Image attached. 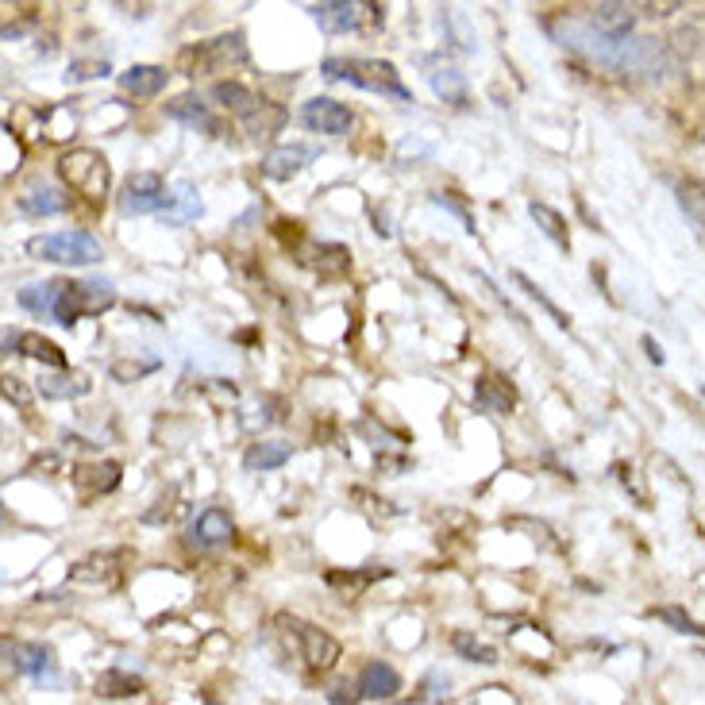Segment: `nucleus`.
Wrapping results in <instances>:
<instances>
[{
    "label": "nucleus",
    "instance_id": "7c9ffc66",
    "mask_svg": "<svg viewBox=\"0 0 705 705\" xmlns=\"http://www.w3.org/2000/svg\"><path fill=\"white\" fill-rule=\"evenodd\" d=\"M143 690V682L136 679V675H124V671H104L101 679H97V694L104 697H131Z\"/></svg>",
    "mask_w": 705,
    "mask_h": 705
},
{
    "label": "nucleus",
    "instance_id": "2f4dec72",
    "mask_svg": "<svg viewBox=\"0 0 705 705\" xmlns=\"http://www.w3.org/2000/svg\"><path fill=\"white\" fill-rule=\"evenodd\" d=\"M158 362L155 359H116L113 362V379L116 382H139L146 374H155Z\"/></svg>",
    "mask_w": 705,
    "mask_h": 705
},
{
    "label": "nucleus",
    "instance_id": "aec40b11",
    "mask_svg": "<svg viewBox=\"0 0 705 705\" xmlns=\"http://www.w3.org/2000/svg\"><path fill=\"white\" fill-rule=\"evenodd\" d=\"M397 690H401V679H397L394 667H386V663H379V659L362 667V675H359L362 697H374V702H379V697H394Z\"/></svg>",
    "mask_w": 705,
    "mask_h": 705
},
{
    "label": "nucleus",
    "instance_id": "0eeeda50",
    "mask_svg": "<svg viewBox=\"0 0 705 705\" xmlns=\"http://www.w3.org/2000/svg\"><path fill=\"white\" fill-rule=\"evenodd\" d=\"M309 12L320 24V31H328V35L359 31L367 20H382L379 4H355V0H324V4H312Z\"/></svg>",
    "mask_w": 705,
    "mask_h": 705
},
{
    "label": "nucleus",
    "instance_id": "c756f323",
    "mask_svg": "<svg viewBox=\"0 0 705 705\" xmlns=\"http://www.w3.org/2000/svg\"><path fill=\"white\" fill-rule=\"evenodd\" d=\"M451 648H456L466 663H486V667H490V663H498V652H493L490 644H482L474 632H456V637H451Z\"/></svg>",
    "mask_w": 705,
    "mask_h": 705
},
{
    "label": "nucleus",
    "instance_id": "c9c22d12",
    "mask_svg": "<svg viewBox=\"0 0 705 705\" xmlns=\"http://www.w3.org/2000/svg\"><path fill=\"white\" fill-rule=\"evenodd\" d=\"M104 74H108V62H74V66H69V81L104 78Z\"/></svg>",
    "mask_w": 705,
    "mask_h": 705
},
{
    "label": "nucleus",
    "instance_id": "a878e982",
    "mask_svg": "<svg viewBox=\"0 0 705 705\" xmlns=\"http://www.w3.org/2000/svg\"><path fill=\"white\" fill-rule=\"evenodd\" d=\"M285 124V113L278 108V104L262 101L251 116H243V128L251 131V139H270L278 136V128Z\"/></svg>",
    "mask_w": 705,
    "mask_h": 705
},
{
    "label": "nucleus",
    "instance_id": "423d86ee",
    "mask_svg": "<svg viewBox=\"0 0 705 705\" xmlns=\"http://www.w3.org/2000/svg\"><path fill=\"white\" fill-rule=\"evenodd\" d=\"M116 205H120L124 216H146V213H166V205H170V193H166L163 178L151 170H139L131 174L128 181H124L120 197H116Z\"/></svg>",
    "mask_w": 705,
    "mask_h": 705
},
{
    "label": "nucleus",
    "instance_id": "473e14b6",
    "mask_svg": "<svg viewBox=\"0 0 705 705\" xmlns=\"http://www.w3.org/2000/svg\"><path fill=\"white\" fill-rule=\"evenodd\" d=\"M679 201L697 225L705 228V181H687V185H679Z\"/></svg>",
    "mask_w": 705,
    "mask_h": 705
},
{
    "label": "nucleus",
    "instance_id": "f3484780",
    "mask_svg": "<svg viewBox=\"0 0 705 705\" xmlns=\"http://www.w3.org/2000/svg\"><path fill=\"white\" fill-rule=\"evenodd\" d=\"M201 213H205V205H201V193L193 190L190 181H178V185H174V193H170V205H166L163 220L170 228H181V225H190V220H197Z\"/></svg>",
    "mask_w": 705,
    "mask_h": 705
},
{
    "label": "nucleus",
    "instance_id": "2eb2a0df",
    "mask_svg": "<svg viewBox=\"0 0 705 705\" xmlns=\"http://www.w3.org/2000/svg\"><path fill=\"white\" fill-rule=\"evenodd\" d=\"M166 116H170V120H178V124H185V128L205 131V136H220V131H225V128H220V120L208 113L197 97H178V101H170V104H166Z\"/></svg>",
    "mask_w": 705,
    "mask_h": 705
},
{
    "label": "nucleus",
    "instance_id": "ddd939ff",
    "mask_svg": "<svg viewBox=\"0 0 705 705\" xmlns=\"http://www.w3.org/2000/svg\"><path fill=\"white\" fill-rule=\"evenodd\" d=\"M232 536H235V525L225 509H205V513L190 525V543L201 551L225 548V543H232Z\"/></svg>",
    "mask_w": 705,
    "mask_h": 705
},
{
    "label": "nucleus",
    "instance_id": "1a4fd4ad",
    "mask_svg": "<svg viewBox=\"0 0 705 705\" xmlns=\"http://www.w3.org/2000/svg\"><path fill=\"white\" fill-rule=\"evenodd\" d=\"M181 62H197V69H225L228 62H247L243 35H220L213 43H201L197 51H185Z\"/></svg>",
    "mask_w": 705,
    "mask_h": 705
},
{
    "label": "nucleus",
    "instance_id": "6e6552de",
    "mask_svg": "<svg viewBox=\"0 0 705 705\" xmlns=\"http://www.w3.org/2000/svg\"><path fill=\"white\" fill-rule=\"evenodd\" d=\"M302 124L309 131H320V136H347L355 116L347 104L332 101V97H312V101L302 108Z\"/></svg>",
    "mask_w": 705,
    "mask_h": 705
},
{
    "label": "nucleus",
    "instance_id": "9b49d317",
    "mask_svg": "<svg viewBox=\"0 0 705 705\" xmlns=\"http://www.w3.org/2000/svg\"><path fill=\"white\" fill-rule=\"evenodd\" d=\"M582 24L590 27L593 35L610 39V43H625L632 24H637V16H632L628 4H598V9H590V16H586Z\"/></svg>",
    "mask_w": 705,
    "mask_h": 705
},
{
    "label": "nucleus",
    "instance_id": "4468645a",
    "mask_svg": "<svg viewBox=\"0 0 705 705\" xmlns=\"http://www.w3.org/2000/svg\"><path fill=\"white\" fill-rule=\"evenodd\" d=\"M4 347H9V355H27V359H39L47 362V367L62 370L66 367V355H62V347H54L51 339L35 336V332H4Z\"/></svg>",
    "mask_w": 705,
    "mask_h": 705
},
{
    "label": "nucleus",
    "instance_id": "4be33fe9",
    "mask_svg": "<svg viewBox=\"0 0 705 705\" xmlns=\"http://www.w3.org/2000/svg\"><path fill=\"white\" fill-rule=\"evenodd\" d=\"M62 285H66V282L24 285V290L16 293V302L24 305L27 312H35V317H51L54 320V309H59V297H62Z\"/></svg>",
    "mask_w": 705,
    "mask_h": 705
},
{
    "label": "nucleus",
    "instance_id": "bb28decb",
    "mask_svg": "<svg viewBox=\"0 0 705 705\" xmlns=\"http://www.w3.org/2000/svg\"><path fill=\"white\" fill-rule=\"evenodd\" d=\"M39 389H43V397H86L93 382L86 374H47Z\"/></svg>",
    "mask_w": 705,
    "mask_h": 705
},
{
    "label": "nucleus",
    "instance_id": "f257e3e1",
    "mask_svg": "<svg viewBox=\"0 0 705 705\" xmlns=\"http://www.w3.org/2000/svg\"><path fill=\"white\" fill-rule=\"evenodd\" d=\"M274 640H282V659H297L305 671H328L339 659V644L317 625L297 617H274Z\"/></svg>",
    "mask_w": 705,
    "mask_h": 705
},
{
    "label": "nucleus",
    "instance_id": "58836bf2",
    "mask_svg": "<svg viewBox=\"0 0 705 705\" xmlns=\"http://www.w3.org/2000/svg\"><path fill=\"white\" fill-rule=\"evenodd\" d=\"M644 347H648V355H652L655 362H663V351H659V347H655V339H652V336H644Z\"/></svg>",
    "mask_w": 705,
    "mask_h": 705
},
{
    "label": "nucleus",
    "instance_id": "39448f33",
    "mask_svg": "<svg viewBox=\"0 0 705 705\" xmlns=\"http://www.w3.org/2000/svg\"><path fill=\"white\" fill-rule=\"evenodd\" d=\"M116 293L113 282H66L62 285L59 309H54V320L62 328H74L81 317H97V312L113 309Z\"/></svg>",
    "mask_w": 705,
    "mask_h": 705
},
{
    "label": "nucleus",
    "instance_id": "b1692460",
    "mask_svg": "<svg viewBox=\"0 0 705 705\" xmlns=\"http://www.w3.org/2000/svg\"><path fill=\"white\" fill-rule=\"evenodd\" d=\"M528 216H533L536 228H540V232L548 235V240L555 243V247H563V251L571 247L567 220H563V216L555 213V208H551V205H543V201H533V205H528Z\"/></svg>",
    "mask_w": 705,
    "mask_h": 705
},
{
    "label": "nucleus",
    "instance_id": "5701e85b",
    "mask_svg": "<svg viewBox=\"0 0 705 705\" xmlns=\"http://www.w3.org/2000/svg\"><path fill=\"white\" fill-rule=\"evenodd\" d=\"M213 101L220 104V108H228V113H235V116H251L258 104H262L255 93H251V89H243L240 81H216Z\"/></svg>",
    "mask_w": 705,
    "mask_h": 705
},
{
    "label": "nucleus",
    "instance_id": "4c0bfd02",
    "mask_svg": "<svg viewBox=\"0 0 705 705\" xmlns=\"http://www.w3.org/2000/svg\"><path fill=\"white\" fill-rule=\"evenodd\" d=\"M4 397H9V401H16L20 409H27V405H31V394H27L24 389V379H4Z\"/></svg>",
    "mask_w": 705,
    "mask_h": 705
},
{
    "label": "nucleus",
    "instance_id": "20e7f679",
    "mask_svg": "<svg viewBox=\"0 0 705 705\" xmlns=\"http://www.w3.org/2000/svg\"><path fill=\"white\" fill-rule=\"evenodd\" d=\"M59 174L62 181H66L69 190L78 193V197L86 201H104V193H108V181H113V174H108V163H104L97 151H69V155L59 158Z\"/></svg>",
    "mask_w": 705,
    "mask_h": 705
},
{
    "label": "nucleus",
    "instance_id": "c85d7f7f",
    "mask_svg": "<svg viewBox=\"0 0 705 705\" xmlns=\"http://www.w3.org/2000/svg\"><path fill=\"white\" fill-rule=\"evenodd\" d=\"M513 282H516V285H521V290H525V293H528V297H533V302H536V305H540V309H543V312H548V317H551V320H555V324H560V328H571V317H567V312H563V309H560V305L551 302L548 293H543V290H540V285H536V282H533V278H528V274H521V270H513Z\"/></svg>",
    "mask_w": 705,
    "mask_h": 705
},
{
    "label": "nucleus",
    "instance_id": "412c9836",
    "mask_svg": "<svg viewBox=\"0 0 705 705\" xmlns=\"http://www.w3.org/2000/svg\"><path fill=\"white\" fill-rule=\"evenodd\" d=\"M74 482H78V490L97 498V493H108L120 486V463H93V466H78L74 471Z\"/></svg>",
    "mask_w": 705,
    "mask_h": 705
},
{
    "label": "nucleus",
    "instance_id": "393cba45",
    "mask_svg": "<svg viewBox=\"0 0 705 705\" xmlns=\"http://www.w3.org/2000/svg\"><path fill=\"white\" fill-rule=\"evenodd\" d=\"M290 444H251L247 456H243V466L247 471H278V466L290 463Z\"/></svg>",
    "mask_w": 705,
    "mask_h": 705
},
{
    "label": "nucleus",
    "instance_id": "f03ea898",
    "mask_svg": "<svg viewBox=\"0 0 705 705\" xmlns=\"http://www.w3.org/2000/svg\"><path fill=\"white\" fill-rule=\"evenodd\" d=\"M320 74L332 81H351L359 89H370V93L382 97H397V101H413L409 86L401 81L394 62L382 59H324L320 62Z\"/></svg>",
    "mask_w": 705,
    "mask_h": 705
},
{
    "label": "nucleus",
    "instance_id": "cd10ccee",
    "mask_svg": "<svg viewBox=\"0 0 705 705\" xmlns=\"http://www.w3.org/2000/svg\"><path fill=\"white\" fill-rule=\"evenodd\" d=\"M428 81H432V89L444 97V101L466 104V81H463V74H459V69L439 66V69H432V74H428Z\"/></svg>",
    "mask_w": 705,
    "mask_h": 705
},
{
    "label": "nucleus",
    "instance_id": "7ed1b4c3",
    "mask_svg": "<svg viewBox=\"0 0 705 705\" xmlns=\"http://www.w3.org/2000/svg\"><path fill=\"white\" fill-rule=\"evenodd\" d=\"M27 255L39 258V262H54V267H93L104 258V247L93 232H51V235H35L27 240Z\"/></svg>",
    "mask_w": 705,
    "mask_h": 705
},
{
    "label": "nucleus",
    "instance_id": "a211bd4d",
    "mask_svg": "<svg viewBox=\"0 0 705 705\" xmlns=\"http://www.w3.org/2000/svg\"><path fill=\"white\" fill-rule=\"evenodd\" d=\"M16 205L24 216H59L69 208V197L59 190V185H31Z\"/></svg>",
    "mask_w": 705,
    "mask_h": 705
},
{
    "label": "nucleus",
    "instance_id": "72a5a7b5",
    "mask_svg": "<svg viewBox=\"0 0 705 705\" xmlns=\"http://www.w3.org/2000/svg\"><path fill=\"white\" fill-rule=\"evenodd\" d=\"M389 571L386 567H379V571H362V575H328V582L332 586H351V593H359L362 586H370L374 578H386Z\"/></svg>",
    "mask_w": 705,
    "mask_h": 705
},
{
    "label": "nucleus",
    "instance_id": "6ab92c4d",
    "mask_svg": "<svg viewBox=\"0 0 705 705\" xmlns=\"http://www.w3.org/2000/svg\"><path fill=\"white\" fill-rule=\"evenodd\" d=\"M166 81H170L166 66H131L120 74L124 93H131V97H158L166 89Z\"/></svg>",
    "mask_w": 705,
    "mask_h": 705
},
{
    "label": "nucleus",
    "instance_id": "e433bc0d",
    "mask_svg": "<svg viewBox=\"0 0 705 705\" xmlns=\"http://www.w3.org/2000/svg\"><path fill=\"white\" fill-rule=\"evenodd\" d=\"M659 617H663V620H671V625L679 628V632H694V637H705V628H697L694 620L687 617V613H679V610H659Z\"/></svg>",
    "mask_w": 705,
    "mask_h": 705
},
{
    "label": "nucleus",
    "instance_id": "ea45409f",
    "mask_svg": "<svg viewBox=\"0 0 705 705\" xmlns=\"http://www.w3.org/2000/svg\"><path fill=\"white\" fill-rule=\"evenodd\" d=\"M394 705H439V702H428V697H416V702H394Z\"/></svg>",
    "mask_w": 705,
    "mask_h": 705
},
{
    "label": "nucleus",
    "instance_id": "f8f14e48",
    "mask_svg": "<svg viewBox=\"0 0 705 705\" xmlns=\"http://www.w3.org/2000/svg\"><path fill=\"white\" fill-rule=\"evenodd\" d=\"M320 151L317 146H302V143H290V146H274L267 158H262V178L270 181H290L293 174H302L305 166L317 158Z\"/></svg>",
    "mask_w": 705,
    "mask_h": 705
},
{
    "label": "nucleus",
    "instance_id": "9d476101",
    "mask_svg": "<svg viewBox=\"0 0 705 705\" xmlns=\"http://www.w3.org/2000/svg\"><path fill=\"white\" fill-rule=\"evenodd\" d=\"M4 652H9L12 667H16L20 675H27V679H35V682L59 679V675H54V652L47 644H4Z\"/></svg>",
    "mask_w": 705,
    "mask_h": 705
},
{
    "label": "nucleus",
    "instance_id": "f704fd0d",
    "mask_svg": "<svg viewBox=\"0 0 705 705\" xmlns=\"http://www.w3.org/2000/svg\"><path fill=\"white\" fill-rule=\"evenodd\" d=\"M432 201H436V205H444V208H451V213H456L459 220H463L466 232L474 235V216H471V208H466L463 201L456 197V193H432Z\"/></svg>",
    "mask_w": 705,
    "mask_h": 705
},
{
    "label": "nucleus",
    "instance_id": "dca6fc26",
    "mask_svg": "<svg viewBox=\"0 0 705 705\" xmlns=\"http://www.w3.org/2000/svg\"><path fill=\"white\" fill-rule=\"evenodd\" d=\"M474 405H478L482 413H498V416H505V413H513L516 409V389L513 386H505L501 379H478L474 382Z\"/></svg>",
    "mask_w": 705,
    "mask_h": 705
}]
</instances>
